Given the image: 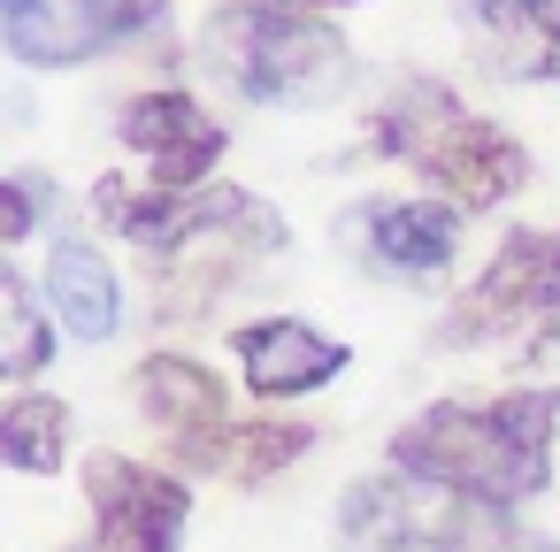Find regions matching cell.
<instances>
[{
    "instance_id": "6da1fadb",
    "label": "cell",
    "mask_w": 560,
    "mask_h": 552,
    "mask_svg": "<svg viewBox=\"0 0 560 552\" xmlns=\"http://www.w3.org/2000/svg\"><path fill=\"white\" fill-rule=\"evenodd\" d=\"M552 430H560V391L545 384L499 399H438L392 437V468L430 475L476 498L483 514H514L552 475Z\"/></svg>"
},
{
    "instance_id": "7a4b0ae2",
    "label": "cell",
    "mask_w": 560,
    "mask_h": 552,
    "mask_svg": "<svg viewBox=\"0 0 560 552\" xmlns=\"http://www.w3.org/2000/svg\"><path fill=\"white\" fill-rule=\"evenodd\" d=\"M369 146H376L384 162H415V169L438 185V200L460 208V215H483V208H499V200H514V192L529 185V154H522L499 124L468 116L438 78L392 85V101H384L376 124H369Z\"/></svg>"
},
{
    "instance_id": "3957f363",
    "label": "cell",
    "mask_w": 560,
    "mask_h": 552,
    "mask_svg": "<svg viewBox=\"0 0 560 552\" xmlns=\"http://www.w3.org/2000/svg\"><path fill=\"white\" fill-rule=\"evenodd\" d=\"M200 55L223 85H238L261 108H323L346 78L353 55L330 24L269 9V0H238V9H215L200 32Z\"/></svg>"
},
{
    "instance_id": "277c9868",
    "label": "cell",
    "mask_w": 560,
    "mask_h": 552,
    "mask_svg": "<svg viewBox=\"0 0 560 552\" xmlns=\"http://www.w3.org/2000/svg\"><path fill=\"white\" fill-rule=\"evenodd\" d=\"M445 345H552L560 338V231H514L491 269L453 300Z\"/></svg>"
},
{
    "instance_id": "5b68a950",
    "label": "cell",
    "mask_w": 560,
    "mask_h": 552,
    "mask_svg": "<svg viewBox=\"0 0 560 552\" xmlns=\"http://www.w3.org/2000/svg\"><path fill=\"white\" fill-rule=\"evenodd\" d=\"M491 514L430 475H407V468H384L369 483H353L338 498V537L346 552H460Z\"/></svg>"
},
{
    "instance_id": "8992f818",
    "label": "cell",
    "mask_w": 560,
    "mask_h": 552,
    "mask_svg": "<svg viewBox=\"0 0 560 552\" xmlns=\"http://www.w3.org/2000/svg\"><path fill=\"white\" fill-rule=\"evenodd\" d=\"M170 0H0V47L32 70H78L108 47L162 32Z\"/></svg>"
},
{
    "instance_id": "52a82bcc",
    "label": "cell",
    "mask_w": 560,
    "mask_h": 552,
    "mask_svg": "<svg viewBox=\"0 0 560 552\" xmlns=\"http://www.w3.org/2000/svg\"><path fill=\"white\" fill-rule=\"evenodd\" d=\"M85 498H93L101 552H177L185 544V521H192L185 475L139 468L124 453H93L85 460Z\"/></svg>"
},
{
    "instance_id": "ba28073f",
    "label": "cell",
    "mask_w": 560,
    "mask_h": 552,
    "mask_svg": "<svg viewBox=\"0 0 560 552\" xmlns=\"http://www.w3.org/2000/svg\"><path fill=\"white\" fill-rule=\"evenodd\" d=\"M131 399H139V414L170 437L177 460L215 468V453H223V437H231V414H223V384H215L200 361H185V353H147L139 376H131Z\"/></svg>"
},
{
    "instance_id": "9c48e42d",
    "label": "cell",
    "mask_w": 560,
    "mask_h": 552,
    "mask_svg": "<svg viewBox=\"0 0 560 552\" xmlns=\"http://www.w3.org/2000/svg\"><path fill=\"white\" fill-rule=\"evenodd\" d=\"M124 146L147 162L162 192H200L208 169L223 162V124L192 93H147L124 108Z\"/></svg>"
},
{
    "instance_id": "30bf717a",
    "label": "cell",
    "mask_w": 560,
    "mask_h": 552,
    "mask_svg": "<svg viewBox=\"0 0 560 552\" xmlns=\"http://www.w3.org/2000/svg\"><path fill=\"white\" fill-rule=\"evenodd\" d=\"M460 24L483 70L522 78V85L560 78V0H460Z\"/></svg>"
},
{
    "instance_id": "8fae6325",
    "label": "cell",
    "mask_w": 560,
    "mask_h": 552,
    "mask_svg": "<svg viewBox=\"0 0 560 552\" xmlns=\"http://www.w3.org/2000/svg\"><path fill=\"white\" fill-rule=\"evenodd\" d=\"M231 345H238V376H246L254 399H300V391H315L346 368V345L323 338L315 322H292V315L246 322Z\"/></svg>"
},
{
    "instance_id": "7c38bea8",
    "label": "cell",
    "mask_w": 560,
    "mask_h": 552,
    "mask_svg": "<svg viewBox=\"0 0 560 552\" xmlns=\"http://www.w3.org/2000/svg\"><path fill=\"white\" fill-rule=\"evenodd\" d=\"M361 215H369V223H361L369 261H376L384 277L430 284V277H445L453 254H460V208H445V200H376V208H361Z\"/></svg>"
},
{
    "instance_id": "4fadbf2b",
    "label": "cell",
    "mask_w": 560,
    "mask_h": 552,
    "mask_svg": "<svg viewBox=\"0 0 560 552\" xmlns=\"http://www.w3.org/2000/svg\"><path fill=\"white\" fill-rule=\"evenodd\" d=\"M47 300L62 307V322L78 330V338H116V322H124V284H116V269L101 261V246H78V238H62L55 254H47Z\"/></svg>"
},
{
    "instance_id": "5bb4252c",
    "label": "cell",
    "mask_w": 560,
    "mask_h": 552,
    "mask_svg": "<svg viewBox=\"0 0 560 552\" xmlns=\"http://www.w3.org/2000/svg\"><path fill=\"white\" fill-rule=\"evenodd\" d=\"M70 460V407L47 391H24L0 407V468L16 475H55Z\"/></svg>"
},
{
    "instance_id": "9a60e30c",
    "label": "cell",
    "mask_w": 560,
    "mask_h": 552,
    "mask_svg": "<svg viewBox=\"0 0 560 552\" xmlns=\"http://www.w3.org/2000/svg\"><path fill=\"white\" fill-rule=\"evenodd\" d=\"M47 361H55V330H47L32 284L0 261V384H24V376H39Z\"/></svg>"
},
{
    "instance_id": "2e32d148",
    "label": "cell",
    "mask_w": 560,
    "mask_h": 552,
    "mask_svg": "<svg viewBox=\"0 0 560 552\" xmlns=\"http://www.w3.org/2000/svg\"><path fill=\"white\" fill-rule=\"evenodd\" d=\"M307 445H315V430H307V422H231V437H223V453H215V475L261 483V475L292 468Z\"/></svg>"
},
{
    "instance_id": "e0dca14e",
    "label": "cell",
    "mask_w": 560,
    "mask_h": 552,
    "mask_svg": "<svg viewBox=\"0 0 560 552\" xmlns=\"http://www.w3.org/2000/svg\"><path fill=\"white\" fill-rule=\"evenodd\" d=\"M32 223H39V200H32V185H16V177H0V246H16V238H32Z\"/></svg>"
},
{
    "instance_id": "ac0fdd59",
    "label": "cell",
    "mask_w": 560,
    "mask_h": 552,
    "mask_svg": "<svg viewBox=\"0 0 560 552\" xmlns=\"http://www.w3.org/2000/svg\"><path fill=\"white\" fill-rule=\"evenodd\" d=\"M269 9H292V16H315V9H353V0H269Z\"/></svg>"
},
{
    "instance_id": "d6986e66",
    "label": "cell",
    "mask_w": 560,
    "mask_h": 552,
    "mask_svg": "<svg viewBox=\"0 0 560 552\" xmlns=\"http://www.w3.org/2000/svg\"><path fill=\"white\" fill-rule=\"evenodd\" d=\"M506 552H560V544H545V537H522V544H506Z\"/></svg>"
}]
</instances>
